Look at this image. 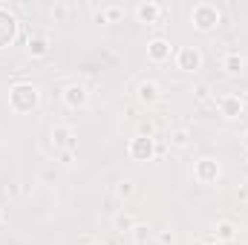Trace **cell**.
Returning a JSON list of instances; mask_svg holds the SVG:
<instances>
[{"label": "cell", "mask_w": 248, "mask_h": 245, "mask_svg": "<svg viewBox=\"0 0 248 245\" xmlns=\"http://www.w3.org/2000/svg\"><path fill=\"white\" fill-rule=\"evenodd\" d=\"M205 245H222V243H217V240H208V243H205Z\"/></svg>", "instance_id": "21"}, {"label": "cell", "mask_w": 248, "mask_h": 245, "mask_svg": "<svg viewBox=\"0 0 248 245\" xmlns=\"http://www.w3.org/2000/svg\"><path fill=\"white\" fill-rule=\"evenodd\" d=\"M219 20V12H217V6H208V3H199V6H193V23H196V29H211L214 23Z\"/></svg>", "instance_id": "2"}, {"label": "cell", "mask_w": 248, "mask_h": 245, "mask_svg": "<svg viewBox=\"0 0 248 245\" xmlns=\"http://www.w3.org/2000/svg\"><path fill=\"white\" fill-rule=\"evenodd\" d=\"M122 15H124V6H116V3H113V6H104V9L98 12V20H101V23H116Z\"/></svg>", "instance_id": "12"}, {"label": "cell", "mask_w": 248, "mask_h": 245, "mask_svg": "<svg viewBox=\"0 0 248 245\" xmlns=\"http://www.w3.org/2000/svg\"><path fill=\"white\" fill-rule=\"evenodd\" d=\"M139 101L141 104H156L159 101V84L156 81H141L139 84Z\"/></svg>", "instance_id": "9"}, {"label": "cell", "mask_w": 248, "mask_h": 245, "mask_svg": "<svg viewBox=\"0 0 248 245\" xmlns=\"http://www.w3.org/2000/svg\"><path fill=\"white\" fill-rule=\"evenodd\" d=\"M217 107L222 110L225 119H240L243 116V98L240 95H219L217 98Z\"/></svg>", "instance_id": "6"}, {"label": "cell", "mask_w": 248, "mask_h": 245, "mask_svg": "<svg viewBox=\"0 0 248 245\" xmlns=\"http://www.w3.org/2000/svg\"><path fill=\"white\" fill-rule=\"evenodd\" d=\"M153 153H156V150H153V138H150V136H136V138L130 141V156H133V159L147 162Z\"/></svg>", "instance_id": "4"}, {"label": "cell", "mask_w": 248, "mask_h": 245, "mask_svg": "<svg viewBox=\"0 0 248 245\" xmlns=\"http://www.w3.org/2000/svg\"><path fill=\"white\" fill-rule=\"evenodd\" d=\"M147 237H150V231H147V225H139V222H136V228H133V240H136V243L141 245L144 240H147Z\"/></svg>", "instance_id": "18"}, {"label": "cell", "mask_w": 248, "mask_h": 245, "mask_svg": "<svg viewBox=\"0 0 248 245\" xmlns=\"http://www.w3.org/2000/svg\"><path fill=\"white\" fill-rule=\"evenodd\" d=\"M187 141H190V130L187 127H179V130L170 133V144L173 147H187Z\"/></svg>", "instance_id": "14"}, {"label": "cell", "mask_w": 248, "mask_h": 245, "mask_svg": "<svg viewBox=\"0 0 248 245\" xmlns=\"http://www.w3.org/2000/svg\"><path fill=\"white\" fill-rule=\"evenodd\" d=\"M87 87H81V84H69L66 90H63V101H66V107H72V110H78V107H84L87 104Z\"/></svg>", "instance_id": "7"}, {"label": "cell", "mask_w": 248, "mask_h": 245, "mask_svg": "<svg viewBox=\"0 0 248 245\" xmlns=\"http://www.w3.org/2000/svg\"><path fill=\"white\" fill-rule=\"evenodd\" d=\"M130 193H133V182H127V179H124V182H119V196H130Z\"/></svg>", "instance_id": "19"}, {"label": "cell", "mask_w": 248, "mask_h": 245, "mask_svg": "<svg viewBox=\"0 0 248 245\" xmlns=\"http://www.w3.org/2000/svg\"><path fill=\"white\" fill-rule=\"evenodd\" d=\"M196 98H199V101H205V98H208V87H205V84H199V87H196Z\"/></svg>", "instance_id": "20"}, {"label": "cell", "mask_w": 248, "mask_h": 245, "mask_svg": "<svg viewBox=\"0 0 248 245\" xmlns=\"http://www.w3.org/2000/svg\"><path fill=\"white\" fill-rule=\"evenodd\" d=\"M0 222H3V211H0Z\"/></svg>", "instance_id": "24"}, {"label": "cell", "mask_w": 248, "mask_h": 245, "mask_svg": "<svg viewBox=\"0 0 248 245\" xmlns=\"http://www.w3.org/2000/svg\"><path fill=\"white\" fill-rule=\"evenodd\" d=\"M52 141H55V147H69L72 144V127H66V124L55 127L52 130Z\"/></svg>", "instance_id": "11"}, {"label": "cell", "mask_w": 248, "mask_h": 245, "mask_svg": "<svg viewBox=\"0 0 248 245\" xmlns=\"http://www.w3.org/2000/svg\"><path fill=\"white\" fill-rule=\"evenodd\" d=\"M159 12H165V6H159V3H141V6L136 9V15H139L141 20H147V23H153V20L159 17Z\"/></svg>", "instance_id": "10"}, {"label": "cell", "mask_w": 248, "mask_h": 245, "mask_svg": "<svg viewBox=\"0 0 248 245\" xmlns=\"http://www.w3.org/2000/svg\"><path fill=\"white\" fill-rule=\"evenodd\" d=\"M29 52L32 55H46V41L44 38H32L29 41Z\"/></svg>", "instance_id": "17"}, {"label": "cell", "mask_w": 248, "mask_h": 245, "mask_svg": "<svg viewBox=\"0 0 248 245\" xmlns=\"http://www.w3.org/2000/svg\"><path fill=\"white\" fill-rule=\"evenodd\" d=\"M234 237H237V228H234L231 222H219V225H217V234H214L217 243H231Z\"/></svg>", "instance_id": "13"}, {"label": "cell", "mask_w": 248, "mask_h": 245, "mask_svg": "<svg viewBox=\"0 0 248 245\" xmlns=\"http://www.w3.org/2000/svg\"><path fill=\"white\" fill-rule=\"evenodd\" d=\"M246 147H248V133H246Z\"/></svg>", "instance_id": "22"}, {"label": "cell", "mask_w": 248, "mask_h": 245, "mask_svg": "<svg viewBox=\"0 0 248 245\" xmlns=\"http://www.w3.org/2000/svg\"><path fill=\"white\" fill-rule=\"evenodd\" d=\"M147 55H150L156 63L168 61V58H170V44H168L165 38H156V41H150V44H147Z\"/></svg>", "instance_id": "8"}, {"label": "cell", "mask_w": 248, "mask_h": 245, "mask_svg": "<svg viewBox=\"0 0 248 245\" xmlns=\"http://www.w3.org/2000/svg\"><path fill=\"white\" fill-rule=\"evenodd\" d=\"M225 69H228V72H240V69H243V58H240L237 52H228V55H225Z\"/></svg>", "instance_id": "16"}, {"label": "cell", "mask_w": 248, "mask_h": 245, "mask_svg": "<svg viewBox=\"0 0 248 245\" xmlns=\"http://www.w3.org/2000/svg\"><path fill=\"white\" fill-rule=\"evenodd\" d=\"M176 63H179V69H185V72H196V69L202 66V55H199V49H193V46H182L179 55H176Z\"/></svg>", "instance_id": "5"}, {"label": "cell", "mask_w": 248, "mask_h": 245, "mask_svg": "<svg viewBox=\"0 0 248 245\" xmlns=\"http://www.w3.org/2000/svg\"><path fill=\"white\" fill-rule=\"evenodd\" d=\"M193 176H196V182H202V184L217 182V179H219V162H214V159H199Z\"/></svg>", "instance_id": "3"}, {"label": "cell", "mask_w": 248, "mask_h": 245, "mask_svg": "<svg viewBox=\"0 0 248 245\" xmlns=\"http://www.w3.org/2000/svg\"><path fill=\"white\" fill-rule=\"evenodd\" d=\"M9 101H12L15 113L35 110L38 107V87H32V84H15L12 92H9Z\"/></svg>", "instance_id": "1"}, {"label": "cell", "mask_w": 248, "mask_h": 245, "mask_svg": "<svg viewBox=\"0 0 248 245\" xmlns=\"http://www.w3.org/2000/svg\"><path fill=\"white\" fill-rule=\"evenodd\" d=\"M90 245H104V243H90Z\"/></svg>", "instance_id": "23"}, {"label": "cell", "mask_w": 248, "mask_h": 245, "mask_svg": "<svg viewBox=\"0 0 248 245\" xmlns=\"http://www.w3.org/2000/svg\"><path fill=\"white\" fill-rule=\"evenodd\" d=\"M116 228H119V234H133L136 219H133L130 214H119V216H116Z\"/></svg>", "instance_id": "15"}]
</instances>
